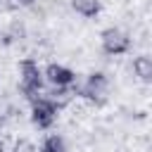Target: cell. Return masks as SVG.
I'll list each match as a JSON object with an SVG mask.
<instances>
[{"mask_svg":"<svg viewBox=\"0 0 152 152\" xmlns=\"http://www.w3.org/2000/svg\"><path fill=\"white\" fill-rule=\"evenodd\" d=\"M28 100H31V124L38 126V128H43V131L52 128V124L59 116V104L52 97L43 95V93L31 95Z\"/></svg>","mask_w":152,"mask_h":152,"instance_id":"cell-1","label":"cell"},{"mask_svg":"<svg viewBox=\"0 0 152 152\" xmlns=\"http://www.w3.org/2000/svg\"><path fill=\"white\" fill-rule=\"evenodd\" d=\"M17 71H19V86L24 90L26 97L31 95H38L45 86V76H43V66L33 59V57H24L19 64H17Z\"/></svg>","mask_w":152,"mask_h":152,"instance_id":"cell-2","label":"cell"},{"mask_svg":"<svg viewBox=\"0 0 152 152\" xmlns=\"http://www.w3.org/2000/svg\"><path fill=\"white\" fill-rule=\"evenodd\" d=\"M100 45H102V50L107 55L119 57V55H126L131 50V36L119 26H107L100 33Z\"/></svg>","mask_w":152,"mask_h":152,"instance_id":"cell-3","label":"cell"},{"mask_svg":"<svg viewBox=\"0 0 152 152\" xmlns=\"http://www.w3.org/2000/svg\"><path fill=\"white\" fill-rule=\"evenodd\" d=\"M107 90H109L107 76H104L102 71H93V74L86 76V81H83V86H81V97H86V100L100 104V102H104Z\"/></svg>","mask_w":152,"mask_h":152,"instance_id":"cell-4","label":"cell"},{"mask_svg":"<svg viewBox=\"0 0 152 152\" xmlns=\"http://www.w3.org/2000/svg\"><path fill=\"white\" fill-rule=\"evenodd\" d=\"M43 76H45V83L55 88H69L76 83V71L59 62H50L48 66H43Z\"/></svg>","mask_w":152,"mask_h":152,"instance_id":"cell-5","label":"cell"},{"mask_svg":"<svg viewBox=\"0 0 152 152\" xmlns=\"http://www.w3.org/2000/svg\"><path fill=\"white\" fill-rule=\"evenodd\" d=\"M69 5L83 19H95L102 10V0H69Z\"/></svg>","mask_w":152,"mask_h":152,"instance_id":"cell-6","label":"cell"},{"mask_svg":"<svg viewBox=\"0 0 152 152\" xmlns=\"http://www.w3.org/2000/svg\"><path fill=\"white\" fill-rule=\"evenodd\" d=\"M133 74H135L142 83H150V81H152V57H150V55H138V57H133Z\"/></svg>","mask_w":152,"mask_h":152,"instance_id":"cell-7","label":"cell"},{"mask_svg":"<svg viewBox=\"0 0 152 152\" xmlns=\"http://www.w3.org/2000/svg\"><path fill=\"white\" fill-rule=\"evenodd\" d=\"M40 152H69V142L62 133H48L40 142Z\"/></svg>","mask_w":152,"mask_h":152,"instance_id":"cell-8","label":"cell"},{"mask_svg":"<svg viewBox=\"0 0 152 152\" xmlns=\"http://www.w3.org/2000/svg\"><path fill=\"white\" fill-rule=\"evenodd\" d=\"M21 2H24V5H31V2H33V0H21Z\"/></svg>","mask_w":152,"mask_h":152,"instance_id":"cell-9","label":"cell"}]
</instances>
